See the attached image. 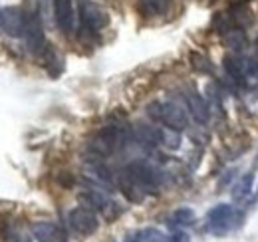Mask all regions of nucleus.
Returning a JSON list of instances; mask_svg holds the SVG:
<instances>
[{"label":"nucleus","mask_w":258,"mask_h":242,"mask_svg":"<svg viewBox=\"0 0 258 242\" xmlns=\"http://www.w3.org/2000/svg\"><path fill=\"white\" fill-rule=\"evenodd\" d=\"M252 181H254V177H252L250 173L244 175L240 181L232 187V199H234V201H244V199L250 195V191H252Z\"/></svg>","instance_id":"obj_17"},{"label":"nucleus","mask_w":258,"mask_h":242,"mask_svg":"<svg viewBox=\"0 0 258 242\" xmlns=\"http://www.w3.org/2000/svg\"><path fill=\"white\" fill-rule=\"evenodd\" d=\"M185 105H187V111L193 115V119L197 123H207L211 117V109H209L207 101L203 99V95L199 91L189 90L185 93Z\"/></svg>","instance_id":"obj_8"},{"label":"nucleus","mask_w":258,"mask_h":242,"mask_svg":"<svg viewBox=\"0 0 258 242\" xmlns=\"http://www.w3.org/2000/svg\"><path fill=\"white\" fill-rule=\"evenodd\" d=\"M68 222L72 226V230L80 236H90L99 228V220H97L96 212L88 207H76L74 211L68 214Z\"/></svg>","instance_id":"obj_4"},{"label":"nucleus","mask_w":258,"mask_h":242,"mask_svg":"<svg viewBox=\"0 0 258 242\" xmlns=\"http://www.w3.org/2000/svg\"><path fill=\"white\" fill-rule=\"evenodd\" d=\"M242 218H244V214L238 211L236 207H230V205H225V203L213 207L209 211V214H207L209 230L213 234H226V232L238 228Z\"/></svg>","instance_id":"obj_1"},{"label":"nucleus","mask_w":258,"mask_h":242,"mask_svg":"<svg viewBox=\"0 0 258 242\" xmlns=\"http://www.w3.org/2000/svg\"><path fill=\"white\" fill-rule=\"evenodd\" d=\"M256 195H258V189H256Z\"/></svg>","instance_id":"obj_24"},{"label":"nucleus","mask_w":258,"mask_h":242,"mask_svg":"<svg viewBox=\"0 0 258 242\" xmlns=\"http://www.w3.org/2000/svg\"><path fill=\"white\" fill-rule=\"evenodd\" d=\"M16 242H30V240H28V238H18Z\"/></svg>","instance_id":"obj_22"},{"label":"nucleus","mask_w":258,"mask_h":242,"mask_svg":"<svg viewBox=\"0 0 258 242\" xmlns=\"http://www.w3.org/2000/svg\"><path fill=\"white\" fill-rule=\"evenodd\" d=\"M171 0H139V10L145 16H161L169 10Z\"/></svg>","instance_id":"obj_14"},{"label":"nucleus","mask_w":258,"mask_h":242,"mask_svg":"<svg viewBox=\"0 0 258 242\" xmlns=\"http://www.w3.org/2000/svg\"><path fill=\"white\" fill-rule=\"evenodd\" d=\"M149 115L153 117V119L161 121L165 127H171V129H177V131H183V129H187V125H189V115H187V111L181 107V105H177V103H173V101H165V103H151L149 105Z\"/></svg>","instance_id":"obj_2"},{"label":"nucleus","mask_w":258,"mask_h":242,"mask_svg":"<svg viewBox=\"0 0 258 242\" xmlns=\"http://www.w3.org/2000/svg\"><path fill=\"white\" fill-rule=\"evenodd\" d=\"M179 133H181V131L171 129V127H161V129H157L159 143H161L163 147L171 149V151H177V149L181 147V135H179Z\"/></svg>","instance_id":"obj_15"},{"label":"nucleus","mask_w":258,"mask_h":242,"mask_svg":"<svg viewBox=\"0 0 258 242\" xmlns=\"http://www.w3.org/2000/svg\"><path fill=\"white\" fill-rule=\"evenodd\" d=\"M167 242H191V236H189L187 232H181V230H179V232H175L173 236H169Z\"/></svg>","instance_id":"obj_21"},{"label":"nucleus","mask_w":258,"mask_h":242,"mask_svg":"<svg viewBox=\"0 0 258 242\" xmlns=\"http://www.w3.org/2000/svg\"><path fill=\"white\" fill-rule=\"evenodd\" d=\"M30 230H32V236L38 242H66L64 230L58 224L48 222V220L34 222Z\"/></svg>","instance_id":"obj_10"},{"label":"nucleus","mask_w":258,"mask_h":242,"mask_svg":"<svg viewBox=\"0 0 258 242\" xmlns=\"http://www.w3.org/2000/svg\"><path fill=\"white\" fill-rule=\"evenodd\" d=\"M2 28L8 36L18 38L24 36V28H26V14L18 8V6H8L2 10Z\"/></svg>","instance_id":"obj_7"},{"label":"nucleus","mask_w":258,"mask_h":242,"mask_svg":"<svg viewBox=\"0 0 258 242\" xmlns=\"http://www.w3.org/2000/svg\"><path fill=\"white\" fill-rule=\"evenodd\" d=\"M80 18H82L84 28L90 32L103 30V28L109 24L107 12H105L99 4L92 2V0H82V2H80Z\"/></svg>","instance_id":"obj_5"},{"label":"nucleus","mask_w":258,"mask_h":242,"mask_svg":"<svg viewBox=\"0 0 258 242\" xmlns=\"http://www.w3.org/2000/svg\"><path fill=\"white\" fill-rule=\"evenodd\" d=\"M119 189L129 203H143V199H145V189L135 181L127 171H123L119 175Z\"/></svg>","instance_id":"obj_13"},{"label":"nucleus","mask_w":258,"mask_h":242,"mask_svg":"<svg viewBox=\"0 0 258 242\" xmlns=\"http://www.w3.org/2000/svg\"><path fill=\"white\" fill-rule=\"evenodd\" d=\"M225 42L226 46L234 52H240L244 46H246V38L240 30H226L225 32Z\"/></svg>","instance_id":"obj_19"},{"label":"nucleus","mask_w":258,"mask_h":242,"mask_svg":"<svg viewBox=\"0 0 258 242\" xmlns=\"http://www.w3.org/2000/svg\"><path fill=\"white\" fill-rule=\"evenodd\" d=\"M121 143H123V129L109 125V127H103L97 135L90 139L88 149L97 157H109Z\"/></svg>","instance_id":"obj_3"},{"label":"nucleus","mask_w":258,"mask_h":242,"mask_svg":"<svg viewBox=\"0 0 258 242\" xmlns=\"http://www.w3.org/2000/svg\"><path fill=\"white\" fill-rule=\"evenodd\" d=\"M78 199H80V203H82L84 207H88V209H92V211L103 212V214L109 211L111 207H115L113 201H111L107 195H103L101 191H84V193L78 195Z\"/></svg>","instance_id":"obj_12"},{"label":"nucleus","mask_w":258,"mask_h":242,"mask_svg":"<svg viewBox=\"0 0 258 242\" xmlns=\"http://www.w3.org/2000/svg\"><path fill=\"white\" fill-rule=\"evenodd\" d=\"M125 171L145 189V193H155L159 189V175L147 163H131Z\"/></svg>","instance_id":"obj_6"},{"label":"nucleus","mask_w":258,"mask_h":242,"mask_svg":"<svg viewBox=\"0 0 258 242\" xmlns=\"http://www.w3.org/2000/svg\"><path fill=\"white\" fill-rule=\"evenodd\" d=\"M125 242H167V240H165L161 230H157V228H145V230H139V232L131 234Z\"/></svg>","instance_id":"obj_18"},{"label":"nucleus","mask_w":258,"mask_h":242,"mask_svg":"<svg viewBox=\"0 0 258 242\" xmlns=\"http://www.w3.org/2000/svg\"><path fill=\"white\" fill-rule=\"evenodd\" d=\"M54 18L58 28L70 34L74 30V4L72 0H54Z\"/></svg>","instance_id":"obj_11"},{"label":"nucleus","mask_w":258,"mask_h":242,"mask_svg":"<svg viewBox=\"0 0 258 242\" xmlns=\"http://www.w3.org/2000/svg\"><path fill=\"white\" fill-rule=\"evenodd\" d=\"M191 66H193L195 72H199V74H213V64H211V60L205 54L193 52L191 54Z\"/></svg>","instance_id":"obj_20"},{"label":"nucleus","mask_w":258,"mask_h":242,"mask_svg":"<svg viewBox=\"0 0 258 242\" xmlns=\"http://www.w3.org/2000/svg\"><path fill=\"white\" fill-rule=\"evenodd\" d=\"M195 218H197V216H195L193 209L183 207V209H177V211L169 216V226H173V228H179V226H191V224L195 222Z\"/></svg>","instance_id":"obj_16"},{"label":"nucleus","mask_w":258,"mask_h":242,"mask_svg":"<svg viewBox=\"0 0 258 242\" xmlns=\"http://www.w3.org/2000/svg\"><path fill=\"white\" fill-rule=\"evenodd\" d=\"M0 28H2V10H0Z\"/></svg>","instance_id":"obj_23"},{"label":"nucleus","mask_w":258,"mask_h":242,"mask_svg":"<svg viewBox=\"0 0 258 242\" xmlns=\"http://www.w3.org/2000/svg\"><path fill=\"white\" fill-rule=\"evenodd\" d=\"M24 38H26V44H28V48L32 50L34 54L44 52V30H42V24H40L38 16H34V14L26 16Z\"/></svg>","instance_id":"obj_9"}]
</instances>
